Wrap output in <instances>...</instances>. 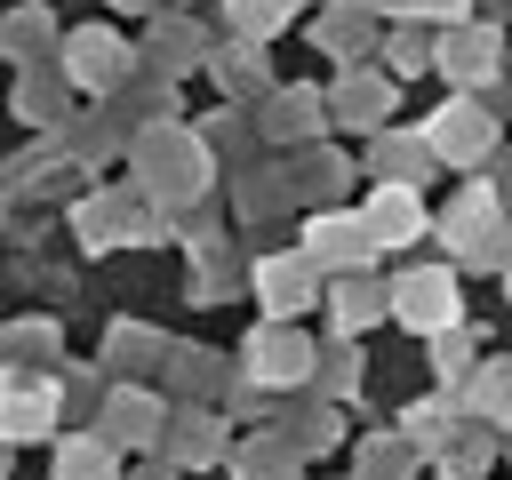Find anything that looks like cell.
<instances>
[{
  "label": "cell",
  "instance_id": "cell-1",
  "mask_svg": "<svg viewBox=\"0 0 512 480\" xmlns=\"http://www.w3.org/2000/svg\"><path fill=\"white\" fill-rule=\"evenodd\" d=\"M392 320H408L416 336H448V328L464 320V304H456V272H448V264L400 272V280H392Z\"/></svg>",
  "mask_w": 512,
  "mask_h": 480
},
{
  "label": "cell",
  "instance_id": "cell-2",
  "mask_svg": "<svg viewBox=\"0 0 512 480\" xmlns=\"http://www.w3.org/2000/svg\"><path fill=\"white\" fill-rule=\"evenodd\" d=\"M56 424V384L40 376H0V440H40Z\"/></svg>",
  "mask_w": 512,
  "mask_h": 480
},
{
  "label": "cell",
  "instance_id": "cell-3",
  "mask_svg": "<svg viewBox=\"0 0 512 480\" xmlns=\"http://www.w3.org/2000/svg\"><path fill=\"white\" fill-rule=\"evenodd\" d=\"M368 232H376V248H408V240L424 232L416 192H408V184H376V200H368Z\"/></svg>",
  "mask_w": 512,
  "mask_h": 480
},
{
  "label": "cell",
  "instance_id": "cell-4",
  "mask_svg": "<svg viewBox=\"0 0 512 480\" xmlns=\"http://www.w3.org/2000/svg\"><path fill=\"white\" fill-rule=\"evenodd\" d=\"M368 248H376L368 216H320L312 224V256H328V264H368Z\"/></svg>",
  "mask_w": 512,
  "mask_h": 480
},
{
  "label": "cell",
  "instance_id": "cell-5",
  "mask_svg": "<svg viewBox=\"0 0 512 480\" xmlns=\"http://www.w3.org/2000/svg\"><path fill=\"white\" fill-rule=\"evenodd\" d=\"M480 144H488V120L480 112H440L424 128V152H440V160H480Z\"/></svg>",
  "mask_w": 512,
  "mask_h": 480
},
{
  "label": "cell",
  "instance_id": "cell-6",
  "mask_svg": "<svg viewBox=\"0 0 512 480\" xmlns=\"http://www.w3.org/2000/svg\"><path fill=\"white\" fill-rule=\"evenodd\" d=\"M256 280H264V304H272V312L312 304V264H304V256H272V264H256Z\"/></svg>",
  "mask_w": 512,
  "mask_h": 480
},
{
  "label": "cell",
  "instance_id": "cell-7",
  "mask_svg": "<svg viewBox=\"0 0 512 480\" xmlns=\"http://www.w3.org/2000/svg\"><path fill=\"white\" fill-rule=\"evenodd\" d=\"M248 360H256V376H264V384H296V376H304V360H312V352H304V344H296V336H288V328H272V336H264V344H256V352H248Z\"/></svg>",
  "mask_w": 512,
  "mask_h": 480
},
{
  "label": "cell",
  "instance_id": "cell-8",
  "mask_svg": "<svg viewBox=\"0 0 512 480\" xmlns=\"http://www.w3.org/2000/svg\"><path fill=\"white\" fill-rule=\"evenodd\" d=\"M64 56H72V72H80V80H88V88H96V80H112V72H120V48H112V40H104V32H72V48H64Z\"/></svg>",
  "mask_w": 512,
  "mask_h": 480
},
{
  "label": "cell",
  "instance_id": "cell-9",
  "mask_svg": "<svg viewBox=\"0 0 512 480\" xmlns=\"http://www.w3.org/2000/svg\"><path fill=\"white\" fill-rule=\"evenodd\" d=\"M440 64H448L456 80H480V72L496 64V32H456V40L440 48Z\"/></svg>",
  "mask_w": 512,
  "mask_h": 480
},
{
  "label": "cell",
  "instance_id": "cell-10",
  "mask_svg": "<svg viewBox=\"0 0 512 480\" xmlns=\"http://www.w3.org/2000/svg\"><path fill=\"white\" fill-rule=\"evenodd\" d=\"M488 224H496V200H488V192H464V200H456V216L440 224V240H456V248H480V232H488Z\"/></svg>",
  "mask_w": 512,
  "mask_h": 480
},
{
  "label": "cell",
  "instance_id": "cell-11",
  "mask_svg": "<svg viewBox=\"0 0 512 480\" xmlns=\"http://www.w3.org/2000/svg\"><path fill=\"white\" fill-rule=\"evenodd\" d=\"M56 480H112V448L104 440H72L56 456Z\"/></svg>",
  "mask_w": 512,
  "mask_h": 480
},
{
  "label": "cell",
  "instance_id": "cell-12",
  "mask_svg": "<svg viewBox=\"0 0 512 480\" xmlns=\"http://www.w3.org/2000/svg\"><path fill=\"white\" fill-rule=\"evenodd\" d=\"M336 320H344V328H360V320H376V288H360V280H344V288H336Z\"/></svg>",
  "mask_w": 512,
  "mask_h": 480
},
{
  "label": "cell",
  "instance_id": "cell-13",
  "mask_svg": "<svg viewBox=\"0 0 512 480\" xmlns=\"http://www.w3.org/2000/svg\"><path fill=\"white\" fill-rule=\"evenodd\" d=\"M472 400H480V408H488V416H512V368H504V360H496V368H488V376H480V392H472Z\"/></svg>",
  "mask_w": 512,
  "mask_h": 480
},
{
  "label": "cell",
  "instance_id": "cell-14",
  "mask_svg": "<svg viewBox=\"0 0 512 480\" xmlns=\"http://www.w3.org/2000/svg\"><path fill=\"white\" fill-rule=\"evenodd\" d=\"M288 8H296V0H232V16H240L248 32H272V24L288 16Z\"/></svg>",
  "mask_w": 512,
  "mask_h": 480
},
{
  "label": "cell",
  "instance_id": "cell-15",
  "mask_svg": "<svg viewBox=\"0 0 512 480\" xmlns=\"http://www.w3.org/2000/svg\"><path fill=\"white\" fill-rule=\"evenodd\" d=\"M112 432H136V440H144V432H152V408H144V400H112Z\"/></svg>",
  "mask_w": 512,
  "mask_h": 480
},
{
  "label": "cell",
  "instance_id": "cell-16",
  "mask_svg": "<svg viewBox=\"0 0 512 480\" xmlns=\"http://www.w3.org/2000/svg\"><path fill=\"white\" fill-rule=\"evenodd\" d=\"M432 360H440V376H464V336H456V328L432 336Z\"/></svg>",
  "mask_w": 512,
  "mask_h": 480
},
{
  "label": "cell",
  "instance_id": "cell-17",
  "mask_svg": "<svg viewBox=\"0 0 512 480\" xmlns=\"http://www.w3.org/2000/svg\"><path fill=\"white\" fill-rule=\"evenodd\" d=\"M440 416H448V408H440V400H424V408H408V424H416V440H424V448H432V440H440Z\"/></svg>",
  "mask_w": 512,
  "mask_h": 480
},
{
  "label": "cell",
  "instance_id": "cell-18",
  "mask_svg": "<svg viewBox=\"0 0 512 480\" xmlns=\"http://www.w3.org/2000/svg\"><path fill=\"white\" fill-rule=\"evenodd\" d=\"M408 8H424V16H464L472 0H408Z\"/></svg>",
  "mask_w": 512,
  "mask_h": 480
},
{
  "label": "cell",
  "instance_id": "cell-19",
  "mask_svg": "<svg viewBox=\"0 0 512 480\" xmlns=\"http://www.w3.org/2000/svg\"><path fill=\"white\" fill-rule=\"evenodd\" d=\"M360 8H376V0H360ZM384 8H400V0H384Z\"/></svg>",
  "mask_w": 512,
  "mask_h": 480
}]
</instances>
